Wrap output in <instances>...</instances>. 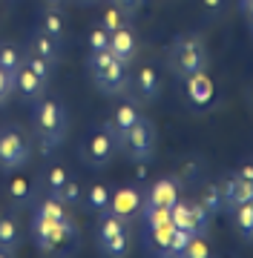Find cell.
<instances>
[{
  "mask_svg": "<svg viewBox=\"0 0 253 258\" xmlns=\"http://www.w3.org/2000/svg\"><path fill=\"white\" fill-rule=\"evenodd\" d=\"M32 129H35V138L40 141L43 155H49L52 149H58L66 141L69 132V112L61 101L55 98H40L32 103Z\"/></svg>",
  "mask_w": 253,
  "mask_h": 258,
  "instance_id": "1",
  "label": "cell"
},
{
  "mask_svg": "<svg viewBox=\"0 0 253 258\" xmlns=\"http://www.w3.org/2000/svg\"><path fill=\"white\" fill-rule=\"evenodd\" d=\"M167 63H170V69H173L178 78L205 72L207 63H210V55H207L205 40H201L196 32H184V35H178L176 40L170 43Z\"/></svg>",
  "mask_w": 253,
  "mask_h": 258,
  "instance_id": "2",
  "label": "cell"
},
{
  "mask_svg": "<svg viewBox=\"0 0 253 258\" xmlns=\"http://www.w3.org/2000/svg\"><path fill=\"white\" fill-rule=\"evenodd\" d=\"M86 69H89V75H92L95 89L104 92V95H121V92H127V86H130V75H127L130 66H124L110 49L89 52Z\"/></svg>",
  "mask_w": 253,
  "mask_h": 258,
  "instance_id": "3",
  "label": "cell"
},
{
  "mask_svg": "<svg viewBox=\"0 0 253 258\" xmlns=\"http://www.w3.org/2000/svg\"><path fill=\"white\" fill-rule=\"evenodd\" d=\"M32 238H35L40 252H61L66 244H78V227L72 221V215L58 221V218L35 212V218H32Z\"/></svg>",
  "mask_w": 253,
  "mask_h": 258,
  "instance_id": "4",
  "label": "cell"
},
{
  "mask_svg": "<svg viewBox=\"0 0 253 258\" xmlns=\"http://www.w3.org/2000/svg\"><path fill=\"white\" fill-rule=\"evenodd\" d=\"M32 158V138L18 123L0 126V172H18Z\"/></svg>",
  "mask_w": 253,
  "mask_h": 258,
  "instance_id": "5",
  "label": "cell"
},
{
  "mask_svg": "<svg viewBox=\"0 0 253 258\" xmlns=\"http://www.w3.org/2000/svg\"><path fill=\"white\" fill-rule=\"evenodd\" d=\"M95 244H98V252L104 255H127L130 252V227L124 218L113 215V212H101L98 218V227H95Z\"/></svg>",
  "mask_w": 253,
  "mask_h": 258,
  "instance_id": "6",
  "label": "cell"
},
{
  "mask_svg": "<svg viewBox=\"0 0 253 258\" xmlns=\"http://www.w3.org/2000/svg\"><path fill=\"white\" fill-rule=\"evenodd\" d=\"M190 241H193V232L176 227V224L147 227V232H144V249L156 252V255H181Z\"/></svg>",
  "mask_w": 253,
  "mask_h": 258,
  "instance_id": "7",
  "label": "cell"
},
{
  "mask_svg": "<svg viewBox=\"0 0 253 258\" xmlns=\"http://www.w3.org/2000/svg\"><path fill=\"white\" fill-rule=\"evenodd\" d=\"M121 155H127L132 164H141V161L150 164L153 158H156V123L147 115H141L138 123L127 132Z\"/></svg>",
  "mask_w": 253,
  "mask_h": 258,
  "instance_id": "8",
  "label": "cell"
},
{
  "mask_svg": "<svg viewBox=\"0 0 253 258\" xmlns=\"http://www.w3.org/2000/svg\"><path fill=\"white\" fill-rule=\"evenodd\" d=\"M118 155H121V149H118V144H115V138L110 135L107 126L92 129L81 144V161L92 169H107Z\"/></svg>",
  "mask_w": 253,
  "mask_h": 258,
  "instance_id": "9",
  "label": "cell"
},
{
  "mask_svg": "<svg viewBox=\"0 0 253 258\" xmlns=\"http://www.w3.org/2000/svg\"><path fill=\"white\" fill-rule=\"evenodd\" d=\"M144 115L141 112V106L135 101H124V103H118L113 109V115H110V120L104 123V126L110 129V135L115 138V144H118V149L124 147V138H127V132H130L135 123H138V118Z\"/></svg>",
  "mask_w": 253,
  "mask_h": 258,
  "instance_id": "10",
  "label": "cell"
},
{
  "mask_svg": "<svg viewBox=\"0 0 253 258\" xmlns=\"http://www.w3.org/2000/svg\"><path fill=\"white\" fill-rule=\"evenodd\" d=\"M141 210H144V189H138V186H118V189H113L107 212H113V215H118L124 221H132V218L141 215Z\"/></svg>",
  "mask_w": 253,
  "mask_h": 258,
  "instance_id": "11",
  "label": "cell"
},
{
  "mask_svg": "<svg viewBox=\"0 0 253 258\" xmlns=\"http://www.w3.org/2000/svg\"><path fill=\"white\" fill-rule=\"evenodd\" d=\"M178 198H181V181L176 175L156 178L144 189V207H173Z\"/></svg>",
  "mask_w": 253,
  "mask_h": 258,
  "instance_id": "12",
  "label": "cell"
},
{
  "mask_svg": "<svg viewBox=\"0 0 253 258\" xmlns=\"http://www.w3.org/2000/svg\"><path fill=\"white\" fill-rule=\"evenodd\" d=\"M12 83H15V95H18L20 101L26 103H35L40 101L43 95H46V81H40L38 75L32 72L26 63H20L18 69H15V75H12Z\"/></svg>",
  "mask_w": 253,
  "mask_h": 258,
  "instance_id": "13",
  "label": "cell"
},
{
  "mask_svg": "<svg viewBox=\"0 0 253 258\" xmlns=\"http://www.w3.org/2000/svg\"><path fill=\"white\" fill-rule=\"evenodd\" d=\"M110 52H113L124 66H130L138 57V32L130 26V20L121 29L110 32Z\"/></svg>",
  "mask_w": 253,
  "mask_h": 258,
  "instance_id": "14",
  "label": "cell"
},
{
  "mask_svg": "<svg viewBox=\"0 0 253 258\" xmlns=\"http://www.w3.org/2000/svg\"><path fill=\"white\" fill-rule=\"evenodd\" d=\"M130 86L138 95V101H159L161 95V78L153 66H138L135 75L130 78Z\"/></svg>",
  "mask_w": 253,
  "mask_h": 258,
  "instance_id": "15",
  "label": "cell"
},
{
  "mask_svg": "<svg viewBox=\"0 0 253 258\" xmlns=\"http://www.w3.org/2000/svg\"><path fill=\"white\" fill-rule=\"evenodd\" d=\"M219 186H222V198H225V210L227 212H233L239 204L253 201V184L250 181H242L236 172L233 175H227Z\"/></svg>",
  "mask_w": 253,
  "mask_h": 258,
  "instance_id": "16",
  "label": "cell"
},
{
  "mask_svg": "<svg viewBox=\"0 0 253 258\" xmlns=\"http://www.w3.org/2000/svg\"><path fill=\"white\" fill-rule=\"evenodd\" d=\"M184 92H187V101L198 109H205L207 103L213 101V81L207 78V72H196L184 78Z\"/></svg>",
  "mask_w": 253,
  "mask_h": 258,
  "instance_id": "17",
  "label": "cell"
},
{
  "mask_svg": "<svg viewBox=\"0 0 253 258\" xmlns=\"http://www.w3.org/2000/svg\"><path fill=\"white\" fill-rule=\"evenodd\" d=\"M29 55H38V57H46L52 63H58V57H61V40H55L52 35L46 32H35V35L29 37Z\"/></svg>",
  "mask_w": 253,
  "mask_h": 258,
  "instance_id": "18",
  "label": "cell"
},
{
  "mask_svg": "<svg viewBox=\"0 0 253 258\" xmlns=\"http://www.w3.org/2000/svg\"><path fill=\"white\" fill-rule=\"evenodd\" d=\"M38 29L64 43V37H66V18H64V12H61V6H46V9L40 12V26Z\"/></svg>",
  "mask_w": 253,
  "mask_h": 258,
  "instance_id": "19",
  "label": "cell"
},
{
  "mask_svg": "<svg viewBox=\"0 0 253 258\" xmlns=\"http://www.w3.org/2000/svg\"><path fill=\"white\" fill-rule=\"evenodd\" d=\"M110 198H113V189L107 184H92L84 189V198H81V204H84V210L89 212H107L110 210Z\"/></svg>",
  "mask_w": 253,
  "mask_h": 258,
  "instance_id": "20",
  "label": "cell"
},
{
  "mask_svg": "<svg viewBox=\"0 0 253 258\" xmlns=\"http://www.w3.org/2000/svg\"><path fill=\"white\" fill-rule=\"evenodd\" d=\"M6 195H9V201L18 204V207L35 204V186H32V181L23 178V175H12V181L6 184Z\"/></svg>",
  "mask_w": 253,
  "mask_h": 258,
  "instance_id": "21",
  "label": "cell"
},
{
  "mask_svg": "<svg viewBox=\"0 0 253 258\" xmlns=\"http://www.w3.org/2000/svg\"><path fill=\"white\" fill-rule=\"evenodd\" d=\"M20 230H18V221L15 218H0V255H12L20 249Z\"/></svg>",
  "mask_w": 253,
  "mask_h": 258,
  "instance_id": "22",
  "label": "cell"
},
{
  "mask_svg": "<svg viewBox=\"0 0 253 258\" xmlns=\"http://www.w3.org/2000/svg\"><path fill=\"white\" fill-rule=\"evenodd\" d=\"M196 198H198V204L213 215V218L219 215V212H225V198H222V186L219 184H205L201 189H198Z\"/></svg>",
  "mask_w": 253,
  "mask_h": 258,
  "instance_id": "23",
  "label": "cell"
},
{
  "mask_svg": "<svg viewBox=\"0 0 253 258\" xmlns=\"http://www.w3.org/2000/svg\"><path fill=\"white\" fill-rule=\"evenodd\" d=\"M233 224H236V232H239L242 238L253 241V201L236 207L233 210Z\"/></svg>",
  "mask_w": 253,
  "mask_h": 258,
  "instance_id": "24",
  "label": "cell"
},
{
  "mask_svg": "<svg viewBox=\"0 0 253 258\" xmlns=\"http://www.w3.org/2000/svg\"><path fill=\"white\" fill-rule=\"evenodd\" d=\"M66 181H69V169H66L64 164L46 166V172H43V186H46V195H52V198H55Z\"/></svg>",
  "mask_w": 253,
  "mask_h": 258,
  "instance_id": "25",
  "label": "cell"
},
{
  "mask_svg": "<svg viewBox=\"0 0 253 258\" xmlns=\"http://www.w3.org/2000/svg\"><path fill=\"white\" fill-rule=\"evenodd\" d=\"M55 198H58L61 204H66V207H72V204H81V198H84V186H81V181H78V178L69 175V181L61 186V192H58Z\"/></svg>",
  "mask_w": 253,
  "mask_h": 258,
  "instance_id": "26",
  "label": "cell"
},
{
  "mask_svg": "<svg viewBox=\"0 0 253 258\" xmlns=\"http://www.w3.org/2000/svg\"><path fill=\"white\" fill-rule=\"evenodd\" d=\"M23 57L26 55H23L18 46H12V43H0V66H3L9 75H15V69L23 63Z\"/></svg>",
  "mask_w": 253,
  "mask_h": 258,
  "instance_id": "27",
  "label": "cell"
},
{
  "mask_svg": "<svg viewBox=\"0 0 253 258\" xmlns=\"http://www.w3.org/2000/svg\"><path fill=\"white\" fill-rule=\"evenodd\" d=\"M23 63L29 66V69H32V72L38 75L40 81H52V72H55V63H52V60H46V57H38V55H26L23 57Z\"/></svg>",
  "mask_w": 253,
  "mask_h": 258,
  "instance_id": "28",
  "label": "cell"
},
{
  "mask_svg": "<svg viewBox=\"0 0 253 258\" xmlns=\"http://www.w3.org/2000/svg\"><path fill=\"white\" fill-rule=\"evenodd\" d=\"M127 20H130V18H127L118 6H113V3H110V6L104 9V15H101V26L107 29V32H115V29H121Z\"/></svg>",
  "mask_w": 253,
  "mask_h": 258,
  "instance_id": "29",
  "label": "cell"
},
{
  "mask_svg": "<svg viewBox=\"0 0 253 258\" xmlns=\"http://www.w3.org/2000/svg\"><path fill=\"white\" fill-rule=\"evenodd\" d=\"M86 43H89V52H101V49H110V32L98 23L95 29H89L86 35Z\"/></svg>",
  "mask_w": 253,
  "mask_h": 258,
  "instance_id": "30",
  "label": "cell"
},
{
  "mask_svg": "<svg viewBox=\"0 0 253 258\" xmlns=\"http://www.w3.org/2000/svg\"><path fill=\"white\" fill-rule=\"evenodd\" d=\"M210 252V247H207V238H198V235H193V241H190L187 247H184V252L181 255H187V258H193V255H207Z\"/></svg>",
  "mask_w": 253,
  "mask_h": 258,
  "instance_id": "31",
  "label": "cell"
},
{
  "mask_svg": "<svg viewBox=\"0 0 253 258\" xmlns=\"http://www.w3.org/2000/svg\"><path fill=\"white\" fill-rule=\"evenodd\" d=\"M12 92H15V83H12V75L6 72L3 66H0V106H3V103H6V101L12 98Z\"/></svg>",
  "mask_w": 253,
  "mask_h": 258,
  "instance_id": "32",
  "label": "cell"
},
{
  "mask_svg": "<svg viewBox=\"0 0 253 258\" xmlns=\"http://www.w3.org/2000/svg\"><path fill=\"white\" fill-rule=\"evenodd\" d=\"M110 3H113V6H118L127 18H135V12L141 9V3H144V0H110Z\"/></svg>",
  "mask_w": 253,
  "mask_h": 258,
  "instance_id": "33",
  "label": "cell"
},
{
  "mask_svg": "<svg viewBox=\"0 0 253 258\" xmlns=\"http://www.w3.org/2000/svg\"><path fill=\"white\" fill-rule=\"evenodd\" d=\"M201 12L207 18H219L225 12V0H201Z\"/></svg>",
  "mask_w": 253,
  "mask_h": 258,
  "instance_id": "34",
  "label": "cell"
},
{
  "mask_svg": "<svg viewBox=\"0 0 253 258\" xmlns=\"http://www.w3.org/2000/svg\"><path fill=\"white\" fill-rule=\"evenodd\" d=\"M236 175L242 178V181H250V184H253V161H247V164L239 166V169H236Z\"/></svg>",
  "mask_w": 253,
  "mask_h": 258,
  "instance_id": "35",
  "label": "cell"
},
{
  "mask_svg": "<svg viewBox=\"0 0 253 258\" xmlns=\"http://www.w3.org/2000/svg\"><path fill=\"white\" fill-rule=\"evenodd\" d=\"M239 3H242V9L247 12V15H250V20H253V0H239Z\"/></svg>",
  "mask_w": 253,
  "mask_h": 258,
  "instance_id": "36",
  "label": "cell"
},
{
  "mask_svg": "<svg viewBox=\"0 0 253 258\" xmlns=\"http://www.w3.org/2000/svg\"><path fill=\"white\" fill-rule=\"evenodd\" d=\"M43 3H46V6H64L66 0H43Z\"/></svg>",
  "mask_w": 253,
  "mask_h": 258,
  "instance_id": "37",
  "label": "cell"
},
{
  "mask_svg": "<svg viewBox=\"0 0 253 258\" xmlns=\"http://www.w3.org/2000/svg\"><path fill=\"white\" fill-rule=\"evenodd\" d=\"M81 3H95V0H81Z\"/></svg>",
  "mask_w": 253,
  "mask_h": 258,
  "instance_id": "38",
  "label": "cell"
},
{
  "mask_svg": "<svg viewBox=\"0 0 253 258\" xmlns=\"http://www.w3.org/2000/svg\"><path fill=\"white\" fill-rule=\"evenodd\" d=\"M250 101H253V89H250Z\"/></svg>",
  "mask_w": 253,
  "mask_h": 258,
  "instance_id": "39",
  "label": "cell"
},
{
  "mask_svg": "<svg viewBox=\"0 0 253 258\" xmlns=\"http://www.w3.org/2000/svg\"><path fill=\"white\" fill-rule=\"evenodd\" d=\"M250 29H253V20H250Z\"/></svg>",
  "mask_w": 253,
  "mask_h": 258,
  "instance_id": "40",
  "label": "cell"
}]
</instances>
